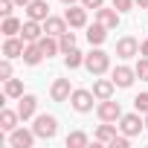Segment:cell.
<instances>
[{"instance_id": "cell-1", "label": "cell", "mask_w": 148, "mask_h": 148, "mask_svg": "<svg viewBox=\"0 0 148 148\" xmlns=\"http://www.w3.org/2000/svg\"><path fill=\"white\" fill-rule=\"evenodd\" d=\"M84 67H87L90 76H105V73L110 70V55H108L105 49L96 47L90 55H84Z\"/></svg>"}, {"instance_id": "cell-2", "label": "cell", "mask_w": 148, "mask_h": 148, "mask_svg": "<svg viewBox=\"0 0 148 148\" xmlns=\"http://www.w3.org/2000/svg\"><path fill=\"white\" fill-rule=\"evenodd\" d=\"M142 128H145V116H139V110H134V113H122V119H119V134H125V136H139L142 134Z\"/></svg>"}, {"instance_id": "cell-3", "label": "cell", "mask_w": 148, "mask_h": 148, "mask_svg": "<svg viewBox=\"0 0 148 148\" xmlns=\"http://www.w3.org/2000/svg\"><path fill=\"white\" fill-rule=\"evenodd\" d=\"M32 131H35L41 139H52V136L58 134V119H55V116H49V113H41V116H35Z\"/></svg>"}, {"instance_id": "cell-4", "label": "cell", "mask_w": 148, "mask_h": 148, "mask_svg": "<svg viewBox=\"0 0 148 148\" xmlns=\"http://www.w3.org/2000/svg\"><path fill=\"white\" fill-rule=\"evenodd\" d=\"M93 102H96L93 90H84V87L73 90V96H70V105H73V110H79V113H90V110H93Z\"/></svg>"}, {"instance_id": "cell-5", "label": "cell", "mask_w": 148, "mask_h": 148, "mask_svg": "<svg viewBox=\"0 0 148 148\" xmlns=\"http://www.w3.org/2000/svg\"><path fill=\"white\" fill-rule=\"evenodd\" d=\"M47 32H44V21H32V18H26L23 21V26H21V38L26 41V44H35V41H41Z\"/></svg>"}, {"instance_id": "cell-6", "label": "cell", "mask_w": 148, "mask_h": 148, "mask_svg": "<svg viewBox=\"0 0 148 148\" xmlns=\"http://www.w3.org/2000/svg\"><path fill=\"white\" fill-rule=\"evenodd\" d=\"M35 139H38V134H35V131H26V128H21V125L9 134V145H12V148H32Z\"/></svg>"}, {"instance_id": "cell-7", "label": "cell", "mask_w": 148, "mask_h": 148, "mask_svg": "<svg viewBox=\"0 0 148 148\" xmlns=\"http://www.w3.org/2000/svg\"><path fill=\"white\" fill-rule=\"evenodd\" d=\"M96 113H99V119H102V122H119V119H122V108H119V102H113V99L99 102Z\"/></svg>"}, {"instance_id": "cell-8", "label": "cell", "mask_w": 148, "mask_h": 148, "mask_svg": "<svg viewBox=\"0 0 148 148\" xmlns=\"http://www.w3.org/2000/svg\"><path fill=\"white\" fill-rule=\"evenodd\" d=\"M87 12L90 9H84V6H67V12H64V18H67V23H70V29H82V26H87Z\"/></svg>"}, {"instance_id": "cell-9", "label": "cell", "mask_w": 148, "mask_h": 148, "mask_svg": "<svg viewBox=\"0 0 148 148\" xmlns=\"http://www.w3.org/2000/svg\"><path fill=\"white\" fill-rule=\"evenodd\" d=\"M23 49H26V41L18 35H9L3 41V58H23Z\"/></svg>"}, {"instance_id": "cell-10", "label": "cell", "mask_w": 148, "mask_h": 148, "mask_svg": "<svg viewBox=\"0 0 148 148\" xmlns=\"http://www.w3.org/2000/svg\"><path fill=\"white\" fill-rule=\"evenodd\" d=\"M110 79L116 82V87H131V84H134V79H136V67L119 64V67L113 70V76H110Z\"/></svg>"}, {"instance_id": "cell-11", "label": "cell", "mask_w": 148, "mask_h": 148, "mask_svg": "<svg viewBox=\"0 0 148 148\" xmlns=\"http://www.w3.org/2000/svg\"><path fill=\"white\" fill-rule=\"evenodd\" d=\"M116 55H119V58H134V55H139V41L131 38V35L119 38V41H116Z\"/></svg>"}, {"instance_id": "cell-12", "label": "cell", "mask_w": 148, "mask_h": 148, "mask_svg": "<svg viewBox=\"0 0 148 148\" xmlns=\"http://www.w3.org/2000/svg\"><path fill=\"white\" fill-rule=\"evenodd\" d=\"M113 90H116V82H113V79H96V82H93V96H96L99 102L113 99Z\"/></svg>"}, {"instance_id": "cell-13", "label": "cell", "mask_w": 148, "mask_h": 148, "mask_svg": "<svg viewBox=\"0 0 148 148\" xmlns=\"http://www.w3.org/2000/svg\"><path fill=\"white\" fill-rule=\"evenodd\" d=\"M49 96H52V102H67V99L73 96L70 79H55V82H52V87H49Z\"/></svg>"}, {"instance_id": "cell-14", "label": "cell", "mask_w": 148, "mask_h": 148, "mask_svg": "<svg viewBox=\"0 0 148 148\" xmlns=\"http://www.w3.org/2000/svg\"><path fill=\"white\" fill-rule=\"evenodd\" d=\"M67 29H70L67 18H55V15H49V18L44 21V32H47V35H55V38H61Z\"/></svg>"}, {"instance_id": "cell-15", "label": "cell", "mask_w": 148, "mask_h": 148, "mask_svg": "<svg viewBox=\"0 0 148 148\" xmlns=\"http://www.w3.org/2000/svg\"><path fill=\"white\" fill-rule=\"evenodd\" d=\"M35 110H38V99H35V96H29V93H26V96H21V99H18V113H21V119H23V122H26V119H32V116H35Z\"/></svg>"}, {"instance_id": "cell-16", "label": "cell", "mask_w": 148, "mask_h": 148, "mask_svg": "<svg viewBox=\"0 0 148 148\" xmlns=\"http://www.w3.org/2000/svg\"><path fill=\"white\" fill-rule=\"evenodd\" d=\"M26 18H32V21H47V18H49V3H47V0H32V3L26 6Z\"/></svg>"}, {"instance_id": "cell-17", "label": "cell", "mask_w": 148, "mask_h": 148, "mask_svg": "<svg viewBox=\"0 0 148 148\" xmlns=\"http://www.w3.org/2000/svg\"><path fill=\"white\" fill-rule=\"evenodd\" d=\"M18 122H23L18 110H6V108L0 110V131H6V134H12V131L18 128Z\"/></svg>"}, {"instance_id": "cell-18", "label": "cell", "mask_w": 148, "mask_h": 148, "mask_svg": "<svg viewBox=\"0 0 148 148\" xmlns=\"http://www.w3.org/2000/svg\"><path fill=\"white\" fill-rule=\"evenodd\" d=\"M119 15H122V12H116V9H105V6L96 9V21L105 23L108 29H116V26H119Z\"/></svg>"}, {"instance_id": "cell-19", "label": "cell", "mask_w": 148, "mask_h": 148, "mask_svg": "<svg viewBox=\"0 0 148 148\" xmlns=\"http://www.w3.org/2000/svg\"><path fill=\"white\" fill-rule=\"evenodd\" d=\"M105 38H108V26H105V23L96 21L93 26H87V41H90V47H102Z\"/></svg>"}, {"instance_id": "cell-20", "label": "cell", "mask_w": 148, "mask_h": 148, "mask_svg": "<svg viewBox=\"0 0 148 148\" xmlns=\"http://www.w3.org/2000/svg\"><path fill=\"white\" fill-rule=\"evenodd\" d=\"M47 55H44V49H41V44L35 41V44H26V49H23V64H29V67H35V64H41Z\"/></svg>"}, {"instance_id": "cell-21", "label": "cell", "mask_w": 148, "mask_h": 148, "mask_svg": "<svg viewBox=\"0 0 148 148\" xmlns=\"http://www.w3.org/2000/svg\"><path fill=\"white\" fill-rule=\"evenodd\" d=\"M116 131H119V125H113V122H102V125L96 128V142L110 145V139L116 136Z\"/></svg>"}, {"instance_id": "cell-22", "label": "cell", "mask_w": 148, "mask_h": 148, "mask_svg": "<svg viewBox=\"0 0 148 148\" xmlns=\"http://www.w3.org/2000/svg\"><path fill=\"white\" fill-rule=\"evenodd\" d=\"M38 44H41V49H44V55H47V58H52L55 52H61V44H58V38H55V35H44Z\"/></svg>"}, {"instance_id": "cell-23", "label": "cell", "mask_w": 148, "mask_h": 148, "mask_svg": "<svg viewBox=\"0 0 148 148\" xmlns=\"http://www.w3.org/2000/svg\"><path fill=\"white\" fill-rule=\"evenodd\" d=\"M64 64H67V70H79V67L84 64V55H82L76 47H73L70 52H64Z\"/></svg>"}, {"instance_id": "cell-24", "label": "cell", "mask_w": 148, "mask_h": 148, "mask_svg": "<svg viewBox=\"0 0 148 148\" xmlns=\"http://www.w3.org/2000/svg\"><path fill=\"white\" fill-rule=\"evenodd\" d=\"M21 26H23V23H21L18 18L9 15V18H3V26H0V32H3L6 38H9V35H21Z\"/></svg>"}, {"instance_id": "cell-25", "label": "cell", "mask_w": 148, "mask_h": 148, "mask_svg": "<svg viewBox=\"0 0 148 148\" xmlns=\"http://www.w3.org/2000/svg\"><path fill=\"white\" fill-rule=\"evenodd\" d=\"M23 96V82L21 79H9L6 82V99H21Z\"/></svg>"}, {"instance_id": "cell-26", "label": "cell", "mask_w": 148, "mask_h": 148, "mask_svg": "<svg viewBox=\"0 0 148 148\" xmlns=\"http://www.w3.org/2000/svg\"><path fill=\"white\" fill-rule=\"evenodd\" d=\"M84 145H87V134H84V131L67 134V148H84Z\"/></svg>"}, {"instance_id": "cell-27", "label": "cell", "mask_w": 148, "mask_h": 148, "mask_svg": "<svg viewBox=\"0 0 148 148\" xmlns=\"http://www.w3.org/2000/svg\"><path fill=\"white\" fill-rule=\"evenodd\" d=\"M58 44H61V52H70L73 47H76V32H70V29H67V32L58 38Z\"/></svg>"}, {"instance_id": "cell-28", "label": "cell", "mask_w": 148, "mask_h": 148, "mask_svg": "<svg viewBox=\"0 0 148 148\" xmlns=\"http://www.w3.org/2000/svg\"><path fill=\"white\" fill-rule=\"evenodd\" d=\"M134 110H139V113H148V93H139V96H134Z\"/></svg>"}, {"instance_id": "cell-29", "label": "cell", "mask_w": 148, "mask_h": 148, "mask_svg": "<svg viewBox=\"0 0 148 148\" xmlns=\"http://www.w3.org/2000/svg\"><path fill=\"white\" fill-rule=\"evenodd\" d=\"M136 79L148 82V58H145V55H142V58L136 61Z\"/></svg>"}, {"instance_id": "cell-30", "label": "cell", "mask_w": 148, "mask_h": 148, "mask_svg": "<svg viewBox=\"0 0 148 148\" xmlns=\"http://www.w3.org/2000/svg\"><path fill=\"white\" fill-rule=\"evenodd\" d=\"M0 79H3V82L12 79V58H3V61H0Z\"/></svg>"}, {"instance_id": "cell-31", "label": "cell", "mask_w": 148, "mask_h": 148, "mask_svg": "<svg viewBox=\"0 0 148 148\" xmlns=\"http://www.w3.org/2000/svg\"><path fill=\"white\" fill-rule=\"evenodd\" d=\"M128 145H131V136H125V134H116L110 139V148H128Z\"/></svg>"}, {"instance_id": "cell-32", "label": "cell", "mask_w": 148, "mask_h": 148, "mask_svg": "<svg viewBox=\"0 0 148 148\" xmlns=\"http://www.w3.org/2000/svg\"><path fill=\"white\" fill-rule=\"evenodd\" d=\"M134 3H136V0H113V9L116 12H131Z\"/></svg>"}, {"instance_id": "cell-33", "label": "cell", "mask_w": 148, "mask_h": 148, "mask_svg": "<svg viewBox=\"0 0 148 148\" xmlns=\"http://www.w3.org/2000/svg\"><path fill=\"white\" fill-rule=\"evenodd\" d=\"M15 6H18V3H15V0H0V15H3V18H9Z\"/></svg>"}, {"instance_id": "cell-34", "label": "cell", "mask_w": 148, "mask_h": 148, "mask_svg": "<svg viewBox=\"0 0 148 148\" xmlns=\"http://www.w3.org/2000/svg\"><path fill=\"white\" fill-rule=\"evenodd\" d=\"M82 6H84V9H93V12H96V9H102V6H105V0H82Z\"/></svg>"}, {"instance_id": "cell-35", "label": "cell", "mask_w": 148, "mask_h": 148, "mask_svg": "<svg viewBox=\"0 0 148 148\" xmlns=\"http://www.w3.org/2000/svg\"><path fill=\"white\" fill-rule=\"evenodd\" d=\"M139 55H145V58H148V38L139 44Z\"/></svg>"}, {"instance_id": "cell-36", "label": "cell", "mask_w": 148, "mask_h": 148, "mask_svg": "<svg viewBox=\"0 0 148 148\" xmlns=\"http://www.w3.org/2000/svg\"><path fill=\"white\" fill-rule=\"evenodd\" d=\"M15 3H18V6H23V9H26V6H29V3H32V0H15Z\"/></svg>"}, {"instance_id": "cell-37", "label": "cell", "mask_w": 148, "mask_h": 148, "mask_svg": "<svg viewBox=\"0 0 148 148\" xmlns=\"http://www.w3.org/2000/svg\"><path fill=\"white\" fill-rule=\"evenodd\" d=\"M136 6L139 9H148V0H136Z\"/></svg>"}, {"instance_id": "cell-38", "label": "cell", "mask_w": 148, "mask_h": 148, "mask_svg": "<svg viewBox=\"0 0 148 148\" xmlns=\"http://www.w3.org/2000/svg\"><path fill=\"white\" fill-rule=\"evenodd\" d=\"M64 6H73V3H82V0H61Z\"/></svg>"}, {"instance_id": "cell-39", "label": "cell", "mask_w": 148, "mask_h": 148, "mask_svg": "<svg viewBox=\"0 0 148 148\" xmlns=\"http://www.w3.org/2000/svg\"><path fill=\"white\" fill-rule=\"evenodd\" d=\"M142 116H145V128H148V113H142Z\"/></svg>"}]
</instances>
